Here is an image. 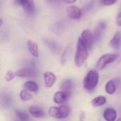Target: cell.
<instances>
[{"instance_id": "cell-1", "label": "cell", "mask_w": 121, "mask_h": 121, "mask_svg": "<svg viewBox=\"0 0 121 121\" xmlns=\"http://www.w3.org/2000/svg\"><path fill=\"white\" fill-rule=\"evenodd\" d=\"M88 50L89 49L87 48L86 45L84 43L82 38H79L77 44V50L74 57V63L77 67H82V65L86 60L89 56Z\"/></svg>"}, {"instance_id": "cell-2", "label": "cell", "mask_w": 121, "mask_h": 121, "mask_svg": "<svg viewBox=\"0 0 121 121\" xmlns=\"http://www.w3.org/2000/svg\"><path fill=\"white\" fill-rule=\"evenodd\" d=\"M99 74L96 70H90L87 72L83 81V86L86 91L94 89L99 84Z\"/></svg>"}, {"instance_id": "cell-3", "label": "cell", "mask_w": 121, "mask_h": 121, "mask_svg": "<svg viewBox=\"0 0 121 121\" xmlns=\"http://www.w3.org/2000/svg\"><path fill=\"white\" fill-rule=\"evenodd\" d=\"M71 109L67 105H61L58 107L51 106L49 108L48 114L51 117L57 119H64L70 114Z\"/></svg>"}, {"instance_id": "cell-4", "label": "cell", "mask_w": 121, "mask_h": 121, "mask_svg": "<svg viewBox=\"0 0 121 121\" xmlns=\"http://www.w3.org/2000/svg\"><path fill=\"white\" fill-rule=\"evenodd\" d=\"M118 57L119 56L117 54H105L97 61L96 68L98 70H103L107 65L116 61L118 59Z\"/></svg>"}, {"instance_id": "cell-5", "label": "cell", "mask_w": 121, "mask_h": 121, "mask_svg": "<svg viewBox=\"0 0 121 121\" xmlns=\"http://www.w3.org/2000/svg\"><path fill=\"white\" fill-rule=\"evenodd\" d=\"M14 3L16 5L22 6L28 15L32 16L35 13V6L33 0H15Z\"/></svg>"}, {"instance_id": "cell-6", "label": "cell", "mask_w": 121, "mask_h": 121, "mask_svg": "<svg viewBox=\"0 0 121 121\" xmlns=\"http://www.w3.org/2000/svg\"><path fill=\"white\" fill-rule=\"evenodd\" d=\"M82 39L83 40L84 43L86 45L89 50H91L93 48V44L94 42V34L88 29H86L82 31Z\"/></svg>"}, {"instance_id": "cell-7", "label": "cell", "mask_w": 121, "mask_h": 121, "mask_svg": "<svg viewBox=\"0 0 121 121\" xmlns=\"http://www.w3.org/2000/svg\"><path fill=\"white\" fill-rule=\"evenodd\" d=\"M16 76L20 77V78H29V77H33L37 74L36 70L31 68H23L17 70L16 72Z\"/></svg>"}, {"instance_id": "cell-8", "label": "cell", "mask_w": 121, "mask_h": 121, "mask_svg": "<svg viewBox=\"0 0 121 121\" xmlns=\"http://www.w3.org/2000/svg\"><path fill=\"white\" fill-rule=\"evenodd\" d=\"M69 96L70 94L63 91H59L55 93L53 96V101L57 104H62L69 98Z\"/></svg>"}, {"instance_id": "cell-9", "label": "cell", "mask_w": 121, "mask_h": 121, "mask_svg": "<svg viewBox=\"0 0 121 121\" xmlns=\"http://www.w3.org/2000/svg\"><path fill=\"white\" fill-rule=\"evenodd\" d=\"M43 81L45 86L46 88H50L55 83L56 76L52 72H46L43 74Z\"/></svg>"}, {"instance_id": "cell-10", "label": "cell", "mask_w": 121, "mask_h": 121, "mask_svg": "<svg viewBox=\"0 0 121 121\" xmlns=\"http://www.w3.org/2000/svg\"><path fill=\"white\" fill-rule=\"evenodd\" d=\"M67 12L69 16V17L72 19H79L82 16V11L79 9V8L74 6H70L67 8Z\"/></svg>"}, {"instance_id": "cell-11", "label": "cell", "mask_w": 121, "mask_h": 121, "mask_svg": "<svg viewBox=\"0 0 121 121\" xmlns=\"http://www.w3.org/2000/svg\"><path fill=\"white\" fill-rule=\"evenodd\" d=\"M117 112L113 108H107L105 109L103 113L104 118L106 121H117Z\"/></svg>"}, {"instance_id": "cell-12", "label": "cell", "mask_w": 121, "mask_h": 121, "mask_svg": "<svg viewBox=\"0 0 121 121\" xmlns=\"http://www.w3.org/2000/svg\"><path fill=\"white\" fill-rule=\"evenodd\" d=\"M106 27V23L105 22H101L96 26V28L94 30V38L96 42H98L101 39L104 30H105Z\"/></svg>"}, {"instance_id": "cell-13", "label": "cell", "mask_w": 121, "mask_h": 121, "mask_svg": "<svg viewBox=\"0 0 121 121\" xmlns=\"http://www.w3.org/2000/svg\"><path fill=\"white\" fill-rule=\"evenodd\" d=\"M29 113L35 118H43L45 117V113L43 110L37 106H31L29 108Z\"/></svg>"}, {"instance_id": "cell-14", "label": "cell", "mask_w": 121, "mask_h": 121, "mask_svg": "<svg viewBox=\"0 0 121 121\" xmlns=\"http://www.w3.org/2000/svg\"><path fill=\"white\" fill-rule=\"evenodd\" d=\"M27 46L28 48V50L30 53L34 57H38V45L36 43L32 41V40H28L27 42Z\"/></svg>"}, {"instance_id": "cell-15", "label": "cell", "mask_w": 121, "mask_h": 121, "mask_svg": "<svg viewBox=\"0 0 121 121\" xmlns=\"http://www.w3.org/2000/svg\"><path fill=\"white\" fill-rule=\"evenodd\" d=\"M110 45L115 49H118L121 46V32L117 31L113 38L110 41Z\"/></svg>"}, {"instance_id": "cell-16", "label": "cell", "mask_w": 121, "mask_h": 121, "mask_svg": "<svg viewBox=\"0 0 121 121\" xmlns=\"http://www.w3.org/2000/svg\"><path fill=\"white\" fill-rule=\"evenodd\" d=\"M106 103V97L104 96H96L91 102V105L94 107H95V108L102 106L105 105Z\"/></svg>"}, {"instance_id": "cell-17", "label": "cell", "mask_w": 121, "mask_h": 121, "mask_svg": "<svg viewBox=\"0 0 121 121\" xmlns=\"http://www.w3.org/2000/svg\"><path fill=\"white\" fill-rule=\"evenodd\" d=\"M72 89H73V84L70 79L65 80L61 84V91H63L69 94H71Z\"/></svg>"}, {"instance_id": "cell-18", "label": "cell", "mask_w": 121, "mask_h": 121, "mask_svg": "<svg viewBox=\"0 0 121 121\" xmlns=\"http://www.w3.org/2000/svg\"><path fill=\"white\" fill-rule=\"evenodd\" d=\"M23 86L26 90H28V91L34 92V93H37L38 91V89H39L38 85L33 81L26 82Z\"/></svg>"}, {"instance_id": "cell-19", "label": "cell", "mask_w": 121, "mask_h": 121, "mask_svg": "<svg viewBox=\"0 0 121 121\" xmlns=\"http://www.w3.org/2000/svg\"><path fill=\"white\" fill-rule=\"evenodd\" d=\"M105 91L109 95H112V94H113L116 92V84H115L113 80H109L106 84Z\"/></svg>"}, {"instance_id": "cell-20", "label": "cell", "mask_w": 121, "mask_h": 121, "mask_svg": "<svg viewBox=\"0 0 121 121\" xmlns=\"http://www.w3.org/2000/svg\"><path fill=\"white\" fill-rule=\"evenodd\" d=\"M19 96H20L21 99L23 101H30L33 99L32 94L30 93H29V91L26 89L21 90Z\"/></svg>"}, {"instance_id": "cell-21", "label": "cell", "mask_w": 121, "mask_h": 121, "mask_svg": "<svg viewBox=\"0 0 121 121\" xmlns=\"http://www.w3.org/2000/svg\"><path fill=\"white\" fill-rule=\"evenodd\" d=\"M15 113H16V115L17 116V117L18 118V119L21 121H29V116L26 112L22 111L21 110H16L15 111Z\"/></svg>"}, {"instance_id": "cell-22", "label": "cell", "mask_w": 121, "mask_h": 121, "mask_svg": "<svg viewBox=\"0 0 121 121\" xmlns=\"http://www.w3.org/2000/svg\"><path fill=\"white\" fill-rule=\"evenodd\" d=\"M45 43L47 44V45H48L52 51H57V50H58L57 44L55 43L54 41L50 40H48V39H46V40H45Z\"/></svg>"}, {"instance_id": "cell-23", "label": "cell", "mask_w": 121, "mask_h": 121, "mask_svg": "<svg viewBox=\"0 0 121 121\" xmlns=\"http://www.w3.org/2000/svg\"><path fill=\"white\" fill-rule=\"evenodd\" d=\"M15 76H16V74H15V73H13L11 70H9V71L6 72V74L5 79H6V81L8 82H11V80H13V79H14Z\"/></svg>"}, {"instance_id": "cell-24", "label": "cell", "mask_w": 121, "mask_h": 121, "mask_svg": "<svg viewBox=\"0 0 121 121\" xmlns=\"http://www.w3.org/2000/svg\"><path fill=\"white\" fill-rule=\"evenodd\" d=\"M118 0H101V3L105 6H111L117 2Z\"/></svg>"}, {"instance_id": "cell-25", "label": "cell", "mask_w": 121, "mask_h": 121, "mask_svg": "<svg viewBox=\"0 0 121 121\" xmlns=\"http://www.w3.org/2000/svg\"><path fill=\"white\" fill-rule=\"evenodd\" d=\"M1 103H2V104H3V105H4V106L7 107V106H9L10 105V103H11V100H10V99H9V98H8V97L5 96V97L2 98V100H1Z\"/></svg>"}, {"instance_id": "cell-26", "label": "cell", "mask_w": 121, "mask_h": 121, "mask_svg": "<svg viewBox=\"0 0 121 121\" xmlns=\"http://www.w3.org/2000/svg\"><path fill=\"white\" fill-rule=\"evenodd\" d=\"M116 23L118 26H121V11L116 17Z\"/></svg>"}, {"instance_id": "cell-27", "label": "cell", "mask_w": 121, "mask_h": 121, "mask_svg": "<svg viewBox=\"0 0 121 121\" xmlns=\"http://www.w3.org/2000/svg\"><path fill=\"white\" fill-rule=\"evenodd\" d=\"M94 1L93 0V1H91V2H89L84 9V10L86 9V10H87V11H89V10H90V9H91V7L93 6V5H94Z\"/></svg>"}, {"instance_id": "cell-28", "label": "cell", "mask_w": 121, "mask_h": 121, "mask_svg": "<svg viewBox=\"0 0 121 121\" xmlns=\"http://www.w3.org/2000/svg\"><path fill=\"white\" fill-rule=\"evenodd\" d=\"M49 4H53V5H55V4H58L60 1V0H46Z\"/></svg>"}, {"instance_id": "cell-29", "label": "cell", "mask_w": 121, "mask_h": 121, "mask_svg": "<svg viewBox=\"0 0 121 121\" xmlns=\"http://www.w3.org/2000/svg\"><path fill=\"white\" fill-rule=\"evenodd\" d=\"M62 1L66 4H74V2H76L77 0H62Z\"/></svg>"}, {"instance_id": "cell-30", "label": "cell", "mask_w": 121, "mask_h": 121, "mask_svg": "<svg viewBox=\"0 0 121 121\" xmlns=\"http://www.w3.org/2000/svg\"><path fill=\"white\" fill-rule=\"evenodd\" d=\"M116 121H121V118H118V119Z\"/></svg>"}]
</instances>
